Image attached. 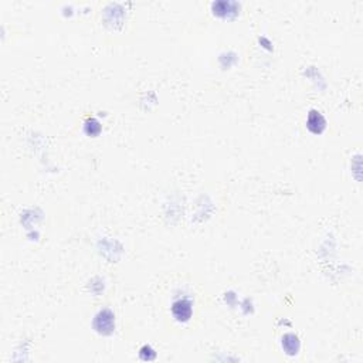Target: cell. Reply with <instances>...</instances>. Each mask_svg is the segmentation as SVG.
<instances>
[{
  "label": "cell",
  "instance_id": "obj_1",
  "mask_svg": "<svg viewBox=\"0 0 363 363\" xmlns=\"http://www.w3.org/2000/svg\"><path fill=\"white\" fill-rule=\"evenodd\" d=\"M173 315L176 316L178 321H187L190 315H192V307L190 302H187L186 300H180V301L175 302L173 305Z\"/></svg>",
  "mask_w": 363,
  "mask_h": 363
}]
</instances>
